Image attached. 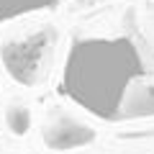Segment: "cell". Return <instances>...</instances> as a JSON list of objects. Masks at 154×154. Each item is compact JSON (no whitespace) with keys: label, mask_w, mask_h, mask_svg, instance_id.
<instances>
[{"label":"cell","mask_w":154,"mask_h":154,"mask_svg":"<svg viewBox=\"0 0 154 154\" xmlns=\"http://www.w3.org/2000/svg\"><path fill=\"white\" fill-rule=\"evenodd\" d=\"M141 75L131 38H77L62 69V93L103 121H116L128 85Z\"/></svg>","instance_id":"6da1fadb"},{"label":"cell","mask_w":154,"mask_h":154,"mask_svg":"<svg viewBox=\"0 0 154 154\" xmlns=\"http://www.w3.org/2000/svg\"><path fill=\"white\" fill-rule=\"evenodd\" d=\"M59 5V0H0V26L8 21L33 16V13H44Z\"/></svg>","instance_id":"7a4b0ae2"}]
</instances>
